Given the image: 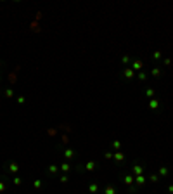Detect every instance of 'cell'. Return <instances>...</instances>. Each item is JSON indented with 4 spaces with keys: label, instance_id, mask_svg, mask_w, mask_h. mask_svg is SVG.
<instances>
[{
    "label": "cell",
    "instance_id": "obj_1",
    "mask_svg": "<svg viewBox=\"0 0 173 194\" xmlns=\"http://www.w3.org/2000/svg\"><path fill=\"white\" fill-rule=\"evenodd\" d=\"M123 180H125V184L132 185V184H133V177H132V175H125V177H123Z\"/></svg>",
    "mask_w": 173,
    "mask_h": 194
},
{
    "label": "cell",
    "instance_id": "obj_2",
    "mask_svg": "<svg viewBox=\"0 0 173 194\" xmlns=\"http://www.w3.org/2000/svg\"><path fill=\"white\" fill-rule=\"evenodd\" d=\"M135 182H137V184H139V185H144V184H146V178H144L142 175H137V178H135Z\"/></svg>",
    "mask_w": 173,
    "mask_h": 194
},
{
    "label": "cell",
    "instance_id": "obj_3",
    "mask_svg": "<svg viewBox=\"0 0 173 194\" xmlns=\"http://www.w3.org/2000/svg\"><path fill=\"white\" fill-rule=\"evenodd\" d=\"M142 170H144V166H140V165H135V166H133V171H135L137 175H142Z\"/></svg>",
    "mask_w": 173,
    "mask_h": 194
},
{
    "label": "cell",
    "instance_id": "obj_4",
    "mask_svg": "<svg viewBox=\"0 0 173 194\" xmlns=\"http://www.w3.org/2000/svg\"><path fill=\"white\" fill-rule=\"evenodd\" d=\"M149 106H151V109H157V106H159V102H157V99H152Z\"/></svg>",
    "mask_w": 173,
    "mask_h": 194
},
{
    "label": "cell",
    "instance_id": "obj_5",
    "mask_svg": "<svg viewBox=\"0 0 173 194\" xmlns=\"http://www.w3.org/2000/svg\"><path fill=\"white\" fill-rule=\"evenodd\" d=\"M104 192H106V194H116V191H114V187H113V185H107Z\"/></svg>",
    "mask_w": 173,
    "mask_h": 194
},
{
    "label": "cell",
    "instance_id": "obj_6",
    "mask_svg": "<svg viewBox=\"0 0 173 194\" xmlns=\"http://www.w3.org/2000/svg\"><path fill=\"white\" fill-rule=\"evenodd\" d=\"M125 76L126 78H132L133 76V69H125Z\"/></svg>",
    "mask_w": 173,
    "mask_h": 194
},
{
    "label": "cell",
    "instance_id": "obj_7",
    "mask_svg": "<svg viewBox=\"0 0 173 194\" xmlns=\"http://www.w3.org/2000/svg\"><path fill=\"white\" fill-rule=\"evenodd\" d=\"M17 168H19V166L16 165V163H11V165H9V170H11V171H17Z\"/></svg>",
    "mask_w": 173,
    "mask_h": 194
},
{
    "label": "cell",
    "instance_id": "obj_8",
    "mask_svg": "<svg viewBox=\"0 0 173 194\" xmlns=\"http://www.w3.org/2000/svg\"><path fill=\"white\" fill-rule=\"evenodd\" d=\"M73 156H75V153L71 151V149H68V151H66V158H68V160H71Z\"/></svg>",
    "mask_w": 173,
    "mask_h": 194
},
{
    "label": "cell",
    "instance_id": "obj_9",
    "mask_svg": "<svg viewBox=\"0 0 173 194\" xmlns=\"http://www.w3.org/2000/svg\"><path fill=\"white\" fill-rule=\"evenodd\" d=\"M114 158H116V161H121L123 160V154L121 153H114Z\"/></svg>",
    "mask_w": 173,
    "mask_h": 194
},
{
    "label": "cell",
    "instance_id": "obj_10",
    "mask_svg": "<svg viewBox=\"0 0 173 194\" xmlns=\"http://www.w3.org/2000/svg\"><path fill=\"white\" fill-rule=\"evenodd\" d=\"M152 74H154V76H159V74H161V69H159V68L152 69Z\"/></svg>",
    "mask_w": 173,
    "mask_h": 194
},
{
    "label": "cell",
    "instance_id": "obj_11",
    "mask_svg": "<svg viewBox=\"0 0 173 194\" xmlns=\"http://www.w3.org/2000/svg\"><path fill=\"white\" fill-rule=\"evenodd\" d=\"M159 173H161V175H166V173H168V168H166V166H163V168L159 170Z\"/></svg>",
    "mask_w": 173,
    "mask_h": 194
},
{
    "label": "cell",
    "instance_id": "obj_12",
    "mask_svg": "<svg viewBox=\"0 0 173 194\" xmlns=\"http://www.w3.org/2000/svg\"><path fill=\"white\" fill-rule=\"evenodd\" d=\"M97 189H99V187H97V184H92V185H90V192H95Z\"/></svg>",
    "mask_w": 173,
    "mask_h": 194
},
{
    "label": "cell",
    "instance_id": "obj_13",
    "mask_svg": "<svg viewBox=\"0 0 173 194\" xmlns=\"http://www.w3.org/2000/svg\"><path fill=\"white\" fill-rule=\"evenodd\" d=\"M146 94H147V97H152V95H154V90H152V88H147Z\"/></svg>",
    "mask_w": 173,
    "mask_h": 194
},
{
    "label": "cell",
    "instance_id": "obj_14",
    "mask_svg": "<svg viewBox=\"0 0 173 194\" xmlns=\"http://www.w3.org/2000/svg\"><path fill=\"white\" fill-rule=\"evenodd\" d=\"M49 170H50V173H57V166H55V165H52Z\"/></svg>",
    "mask_w": 173,
    "mask_h": 194
},
{
    "label": "cell",
    "instance_id": "obj_15",
    "mask_svg": "<svg viewBox=\"0 0 173 194\" xmlns=\"http://www.w3.org/2000/svg\"><path fill=\"white\" fill-rule=\"evenodd\" d=\"M93 165H95V163H93V161H90L88 165H86V170H93Z\"/></svg>",
    "mask_w": 173,
    "mask_h": 194
},
{
    "label": "cell",
    "instance_id": "obj_16",
    "mask_svg": "<svg viewBox=\"0 0 173 194\" xmlns=\"http://www.w3.org/2000/svg\"><path fill=\"white\" fill-rule=\"evenodd\" d=\"M61 168H62V170H64V171H68V170H69V168H71V166H69V165H68V163H64V165H62V166H61Z\"/></svg>",
    "mask_w": 173,
    "mask_h": 194
},
{
    "label": "cell",
    "instance_id": "obj_17",
    "mask_svg": "<svg viewBox=\"0 0 173 194\" xmlns=\"http://www.w3.org/2000/svg\"><path fill=\"white\" fill-rule=\"evenodd\" d=\"M35 187L40 189V187H42V182H40V180H37V182H35Z\"/></svg>",
    "mask_w": 173,
    "mask_h": 194
},
{
    "label": "cell",
    "instance_id": "obj_18",
    "mask_svg": "<svg viewBox=\"0 0 173 194\" xmlns=\"http://www.w3.org/2000/svg\"><path fill=\"white\" fill-rule=\"evenodd\" d=\"M161 57V52H154V59H159Z\"/></svg>",
    "mask_w": 173,
    "mask_h": 194
},
{
    "label": "cell",
    "instance_id": "obj_19",
    "mask_svg": "<svg viewBox=\"0 0 173 194\" xmlns=\"http://www.w3.org/2000/svg\"><path fill=\"white\" fill-rule=\"evenodd\" d=\"M140 66H142V63H140V61H135V68H137V69H139Z\"/></svg>",
    "mask_w": 173,
    "mask_h": 194
},
{
    "label": "cell",
    "instance_id": "obj_20",
    "mask_svg": "<svg viewBox=\"0 0 173 194\" xmlns=\"http://www.w3.org/2000/svg\"><path fill=\"white\" fill-rule=\"evenodd\" d=\"M14 184L19 185V184H21V178H17V177H16V178H14Z\"/></svg>",
    "mask_w": 173,
    "mask_h": 194
},
{
    "label": "cell",
    "instance_id": "obj_21",
    "mask_svg": "<svg viewBox=\"0 0 173 194\" xmlns=\"http://www.w3.org/2000/svg\"><path fill=\"white\" fill-rule=\"evenodd\" d=\"M5 95H7V97H11V95H12V90H11V88H9V90H5Z\"/></svg>",
    "mask_w": 173,
    "mask_h": 194
},
{
    "label": "cell",
    "instance_id": "obj_22",
    "mask_svg": "<svg viewBox=\"0 0 173 194\" xmlns=\"http://www.w3.org/2000/svg\"><path fill=\"white\" fill-rule=\"evenodd\" d=\"M2 189H5V185H4V184H0V191H2Z\"/></svg>",
    "mask_w": 173,
    "mask_h": 194
}]
</instances>
